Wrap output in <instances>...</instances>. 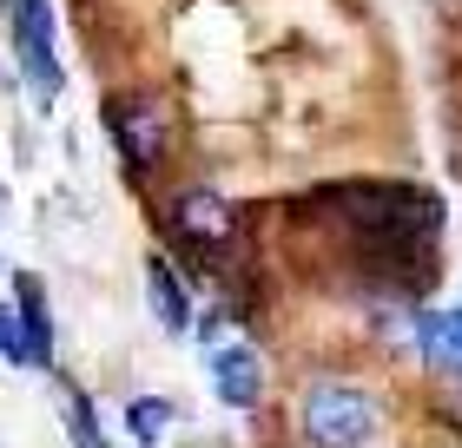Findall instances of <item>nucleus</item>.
Masks as SVG:
<instances>
[{"instance_id": "nucleus-11", "label": "nucleus", "mask_w": 462, "mask_h": 448, "mask_svg": "<svg viewBox=\"0 0 462 448\" xmlns=\"http://www.w3.org/2000/svg\"><path fill=\"white\" fill-rule=\"evenodd\" d=\"M0 356L20 362V370H33V350H27V330H20V316L0 304Z\"/></svg>"}, {"instance_id": "nucleus-8", "label": "nucleus", "mask_w": 462, "mask_h": 448, "mask_svg": "<svg viewBox=\"0 0 462 448\" xmlns=\"http://www.w3.org/2000/svg\"><path fill=\"white\" fill-rule=\"evenodd\" d=\"M145 284H152V316H159L165 330H192V304H185V290H179L172 264L152 258V264H145Z\"/></svg>"}, {"instance_id": "nucleus-4", "label": "nucleus", "mask_w": 462, "mask_h": 448, "mask_svg": "<svg viewBox=\"0 0 462 448\" xmlns=\"http://www.w3.org/2000/svg\"><path fill=\"white\" fill-rule=\"evenodd\" d=\"M106 125H113V139H119V152L133 159V165H159L165 159V105L152 93H125L106 105Z\"/></svg>"}, {"instance_id": "nucleus-2", "label": "nucleus", "mask_w": 462, "mask_h": 448, "mask_svg": "<svg viewBox=\"0 0 462 448\" xmlns=\"http://www.w3.org/2000/svg\"><path fill=\"white\" fill-rule=\"evenodd\" d=\"M14 53H20V73L33 79L40 105L60 93V53H53V7L47 0H14Z\"/></svg>"}, {"instance_id": "nucleus-10", "label": "nucleus", "mask_w": 462, "mask_h": 448, "mask_svg": "<svg viewBox=\"0 0 462 448\" xmlns=\"http://www.w3.org/2000/svg\"><path fill=\"white\" fill-rule=\"evenodd\" d=\"M165 422H172V402H165V396H133V402H125V429H133L139 442H159Z\"/></svg>"}, {"instance_id": "nucleus-1", "label": "nucleus", "mask_w": 462, "mask_h": 448, "mask_svg": "<svg viewBox=\"0 0 462 448\" xmlns=\"http://www.w3.org/2000/svg\"><path fill=\"white\" fill-rule=\"evenodd\" d=\"M298 422H304V442L310 448H364L376 435V402L356 389V382H310L304 402H298Z\"/></svg>"}, {"instance_id": "nucleus-3", "label": "nucleus", "mask_w": 462, "mask_h": 448, "mask_svg": "<svg viewBox=\"0 0 462 448\" xmlns=\"http://www.w3.org/2000/svg\"><path fill=\"white\" fill-rule=\"evenodd\" d=\"M172 231L199 251H225L238 238V211H231V198L212 191V185H185V191H172Z\"/></svg>"}, {"instance_id": "nucleus-5", "label": "nucleus", "mask_w": 462, "mask_h": 448, "mask_svg": "<svg viewBox=\"0 0 462 448\" xmlns=\"http://www.w3.org/2000/svg\"><path fill=\"white\" fill-rule=\"evenodd\" d=\"M212 389L231 402V409H258L264 396V362L251 343H218L212 350Z\"/></svg>"}, {"instance_id": "nucleus-6", "label": "nucleus", "mask_w": 462, "mask_h": 448, "mask_svg": "<svg viewBox=\"0 0 462 448\" xmlns=\"http://www.w3.org/2000/svg\"><path fill=\"white\" fill-rule=\"evenodd\" d=\"M20 330H27V350H33V370H47L53 362V324H47V290H40V277H20Z\"/></svg>"}, {"instance_id": "nucleus-9", "label": "nucleus", "mask_w": 462, "mask_h": 448, "mask_svg": "<svg viewBox=\"0 0 462 448\" xmlns=\"http://www.w3.org/2000/svg\"><path fill=\"white\" fill-rule=\"evenodd\" d=\"M60 416H67V435L73 448H106V435H99V422H93V402L73 389V382H60Z\"/></svg>"}, {"instance_id": "nucleus-7", "label": "nucleus", "mask_w": 462, "mask_h": 448, "mask_svg": "<svg viewBox=\"0 0 462 448\" xmlns=\"http://www.w3.org/2000/svg\"><path fill=\"white\" fill-rule=\"evenodd\" d=\"M416 343H423L430 362L462 370V310H423L416 316Z\"/></svg>"}]
</instances>
